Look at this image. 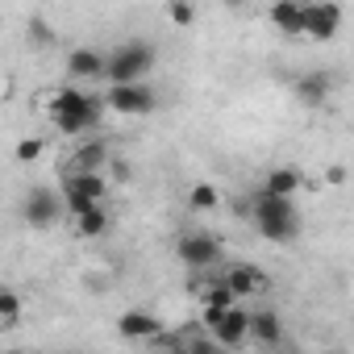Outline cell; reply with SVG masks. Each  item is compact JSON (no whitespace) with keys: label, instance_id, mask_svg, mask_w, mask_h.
<instances>
[{"label":"cell","instance_id":"6da1fadb","mask_svg":"<svg viewBox=\"0 0 354 354\" xmlns=\"http://www.w3.org/2000/svg\"><path fill=\"white\" fill-rule=\"evenodd\" d=\"M250 225L259 238L275 242V246H288L300 238V213L292 205V196H275L267 188L254 192V213H250Z\"/></svg>","mask_w":354,"mask_h":354},{"label":"cell","instance_id":"7a4b0ae2","mask_svg":"<svg viewBox=\"0 0 354 354\" xmlns=\"http://www.w3.org/2000/svg\"><path fill=\"white\" fill-rule=\"evenodd\" d=\"M50 121L63 133H84L100 121V104L92 96H84L80 88H59L55 100H50Z\"/></svg>","mask_w":354,"mask_h":354},{"label":"cell","instance_id":"3957f363","mask_svg":"<svg viewBox=\"0 0 354 354\" xmlns=\"http://www.w3.org/2000/svg\"><path fill=\"white\" fill-rule=\"evenodd\" d=\"M150 67H154V46L150 42H121L117 50H109V84H138V80H146L150 75Z\"/></svg>","mask_w":354,"mask_h":354},{"label":"cell","instance_id":"277c9868","mask_svg":"<svg viewBox=\"0 0 354 354\" xmlns=\"http://www.w3.org/2000/svg\"><path fill=\"white\" fill-rule=\"evenodd\" d=\"M109 196V180H104V171H67L63 175V201H67V213L80 217L88 213L92 205H104Z\"/></svg>","mask_w":354,"mask_h":354},{"label":"cell","instance_id":"5b68a950","mask_svg":"<svg viewBox=\"0 0 354 354\" xmlns=\"http://www.w3.org/2000/svg\"><path fill=\"white\" fill-rule=\"evenodd\" d=\"M104 104L113 113H121V117H146V113L158 109V96H154V88L146 80H138V84H113Z\"/></svg>","mask_w":354,"mask_h":354},{"label":"cell","instance_id":"8992f818","mask_svg":"<svg viewBox=\"0 0 354 354\" xmlns=\"http://www.w3.org/2000/svg\"><path fill=\"white\" fill-rule=\"evenodd\" d=\"M63 209H67V201H63L59 192H50V188H30L26 201H21V221L34 225V230H50V225L63 217Z\"/></svg>","mask_w":354,"mask_h":354},{"label":"cell","instance_id":"52a82bcc","mask_svg":"<svg viewBox=\"0 0 354 354\" xmlns=\"http://www.w3.org/2000/svg\"><path fill=\"white\" fill-rule=\"evenodd\" d=\"M175 254H180V263L184 267H192V271H205V267H213V263H221V242L213 238V234H184L180 238V246H175Z\"/></svg>","mask_w":354,"mask_h":354},{"label":"cell","instance_id":"ba28073f","mask_svg":"<svg viewBox=\"0 0 354 354\" xmlns=\"http://www.w3.org/2000/svg\"><path fill=\"white\" fill-rule=\"evenodd\" d=\"M337 30H342V5H333V0H308L304 5V34L317 42H329Z\"/></svg>","mask_w":354,"mask_h":354},{"label":"cell","instance_id":"9c48e42d","mask_svg":"<svg viewBox=\"0 0 354 354\" xmlns=\"http://www.w3.org/2000/svg\"><path fill=\"white\" fill-rule=\"evenodd\" d=\"M67 75L71 80H104L109 75V55H100L96 46H75L67 55Z\"/></svg>","mask_w":354,"mask_h":354},{"label":"cell","instance_id":"30bf717a","mask_svg":"<svg viewBox=\"0 0 354 354\" xmlns=\"http://www.w3.org/2000/svg\"><path fill=\"white\" fill-rule=\"evenodd\" d=\"M292 92H296V100H300V104L321 109V104L333 96V75H329V71H304V75L292 84Z\"/></svg>","mask_w":354,"mask_h":354},{"label":"cell","instance_id":"8fae6325","mask_svg":"<svg viewBox=\"0 0 354 354\" xmlns=\"http://www.w3.org/2000/svg\"><path fill=\"white\" fill-rule=\"evenodd\" d=\"M246 337H250V313H246L242 304H234V308L221 317V325L213 329V342L225 346V350H238Z\"/></svg>","mask_w":354,"mask_h":354},{"label":"cell","instance_id":"7c38bea8","mask_svg":"<svg viewBox=\"0 0 354 354\" xmlns=\"http://www.w3.org/2000/svg\"><path fill=\"white\" fill-rule=\"evenodd\" d=\"M117 333L129 337V342H154L158 337V317L146 313V308H129V313H121Z\"/></svg>","mask_w":354,"mask_h":354},{"label":"cell","instance_id":"4fadbf2b","mask_svg":"<svg viewBox=\"0 0 354 354\" xmlns=\"http://www.w3.org/2000/svg\"><path fill=\"white\" fill-rule=\"evenodd\" d=\"M304 5L308 0H275L271 5V26L288 38H300L304 34Z\"/></svg>","mask_w":354,"mask_h":354},{"label":"cell","instance_id":"5bb4252c","mask_svg":"<svg viewBox=\"0 0 354 354\" xmlns=\"http://www.w3.org/2000/svg\"><path fill=\"white\" fill-rule=\"evenodd\" d=\"M250 337H254L259 346H279V342H283V321H279V313H271V308L250 313Z\"/></svg>","mask_w":354,"mask_h":354},{"label":"cell","instance_id":"9a60e30c","mask_svg":"<svg viewBox=\"0 0 354 354\" xmlns=\"http://www.w3.org/2000/svg\"><path fill=\"white\" fill-rule=\"evenodd\" d=\"M71 158H75V167H80V171H104V162H109L113 154H109V142L92 138V142H84Z\"/></svg>","mask_w":354,"mask_h":354},{"label":"cell","instance_id":"2e32d148","mask_svg":"<svg viewBox=\"0 0 354 354\" xmlns=\"http://www.w3.org/2000/svg\"><path fill=\"white\" fill-rule=\"evenodd\" d=\"M263 188L275 192V196H296L300 192V171L296 167H275V171H267Z\"/></svg>","mask_w":354,"mask_h":354},{"label":"cell","instance_id":"e0dca14e","mask_svg":"<svg viewBox=\"0 0 354 354\" xmlns=\"http://www.w3.org/2000/svg\"><path fill=\"white\" fill-rule=\"evenodd\" d=\"M75 230H80L84 238H100V234L109 230V209H104V205H92L88 213L75 217Z\"/></svg>","mask_w":354,"mask_h":354},{"label":"cell","instance_id":"ac0fdd59","mask_svg":"<svg viewBox=\"0 0 354 354\" xmlns=\"http://www.w3.org/2000/svg\"><path fill=\"white\" fill-rule=\"evenodd\" d=\"M221 283H230L238 296H250V292H259L263 288V275L254 271V267H234V271H225V279Z\"/></svg>","mask_w":354,"mask_h":354},{"label":"cell","instance_id":"d6986e66","mask_svg":"<svg viewBox=\"0 0 354 354\" xmlns=\"http://www.w3.org/2000/svg\"><path fill=\"white\" fill-rule=\"evenodd\" d=\"M167 21L180 26V30H188L196 21V5H192V0H167Z\"/></svg>","mask_w":354,"mask_h":354},{"label":"cell","instance_id":"ffe728a7","mask_svg":"<svg viewBox=\"0 0 354 354\" xmlns=\"http://www.w3.org/2000/svg\"><path fill=\"white\" fill-rule=\"evenodd\" d=\"M217 201H221V196H217V188H213V184H196V188L188 192V205H192L196 213H209V209H217Z\"/></svg>","mask_w":354,"mask_h":354},{"label":"cell","instance_id":"44dd1931","mask_svg":"<svg viewBox=\"0 0 354 354\" xmlns=\"http://www.w3.org/2000/svg\"><path fill=\"white\" fill-rule=\"evenodd\" d=\"M21 321V300L17 292H0V325H17Z\"/></svg>","mask_w":354,"mask_h":354},{"label":"cell","instance_id":"7402d4cb","mask_svg":"<svg viewBox=\"0 0 354 354\" xmlns=\"http://www.w3.org/2000/svg\"><path fill=\"white\" fill-rule=\"evenodd\" d=\"M26 34H30V42H38V46H50V42H55V34H50V26H46L42 17H34Z\"/></svg>","mask_w":354,"mask_h":354},{"label":"cell","instance_id":"603a6c76","mask_svg":"<svg viewBox=\"0 0 354 354\" xmlns=\"http://www.w3.org/2000/svg\"><path fill=\"white\" fill-rule=\"evenodd\" d=\"M42 150H46V142H42V138H26V142H17V158H21V162H34Z\"/></svg>","mask_w":354,"mask_h":354},{"label":"cell","instance_id":"cb8c5ba5","mask_svg":"<svg viewBox=\"0 0 354 354\" xmlns=\"http://www.w3.org/2000/svg\"><path fill=\"white\" fill-rule=\"evenodd\" d=\"M221 5H225V9H242V5H246V0H221Z\"/></svg>","mask_w":354,"mask_h":354}]
</instances>
